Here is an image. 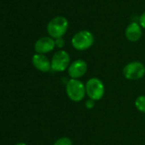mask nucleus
I'll return each mask as SVG.
<instances>
[{"mask_svg": "<svg viewBox=\"0 0 145 145\" xmlns=\"http://www.w3.org/2000/svg\"><path fill=\"white\" fill-rule=\"evenodd\" d=\"M69 26L68 20L64 16H56L51 19L47 25V32L54 39L62 37L68 31Z\"/></svg>", "mask_w": 145, "mask_h": 145, "instance_id": "f257e3e1", "label": "nucleus"}, {"mask_svg": "<svg viewBox=\"0 0 145 145\" xmlns=\"http://www.w3.org/2000/svg\"><path fill=\"white\" fill-rule=\"evenodd\" d=\"M95 42L94 35L87 30H82L75 33L71 40L73 48L79 51H85L90 48Z\"/></svg>", "mask_w": 145, "mask_h": 145, "instance_id": "f03ea898", "label": "nucleus"}, {"mask_svg": "<svg viewBox=\"0 0 145 145\" xmlns=\"http://www.w3.org/2000/svg\"><path fill=\"white\" fill-rule=\"evenodd\" d=\"M66 92L68 98L74 102L81 101L86 93L85 86L83 84V82L78 79L73 78L68 82L66 86Z\"/></svg>", "mask_w": 145, "mask_h": 145, "instance_id": "7ed1b4c3", "label": "nucleus"}, {"mask_svg": "<svg viewBox=\"0 0 145 145\" xmlns=\"http://www.w3.org/2000/svg\"><path fill=\"white\" fill-rule=\"evenodd\" d=\"M85 90L88 97L95 101L100 100L105 93V88L103 82L97 77H92L87 81Z\"/></svg>", "mask_w": 145, "mask_h": 145, "instance_id": "20e7f679", "label": "nucleus"}, {"mask_svg": "<svg viewBox=\"0 0 145 145\" xmlns=\"http://www.w3.org/2000/svg\"><path fill=\"white\" fill-rule=\"evenodd\" d=\"M123 75L128 80H139L145 75L144 65L139 61L130 62L123 68Z\"/></svg>", "mask_w": 145, "mask_h": 145, "instance_id": "39448f33", "label": "nucleus"}, {"mask_svg": "<svg viewBox=\"0 0 145 145\" xmlns=\"http://www.w3.org/2000/svg\"><path fill=\"white\" fill-rule=\"evenodd\" d=\"M50 63L52 71L56 72L64 71L70 65L69 54L65 50H59L53 55Z\"/></svg>", "mask_w": 145, "mask_h": 145, "instance_id": "423d86ee", "label": "nucleus"}, {"mask_svg": "<svg viewBox=\"0 0 145 145\" xmlns=\"http://www.w3.org/2000/svg\"><path fill=\"white\" fill-rule=\"evenodd\" d=\"M88 69L87 63L83 59H76L68 68V75L73 79H79L83 76Z\"/></svg>", "mask_w": 145, "mask_h": 145, "instance_id": "0eeeda50", "label": "nucleus"}, {"mask_svg": "<svg viewBox=\"0 0 145 145\" xmlns=\"http://www.w3.org/2000/svg\"><path fill=\"white\" fill-rule=\"evenodd\" d=\"M56 47L55 39L50 37H43L37 40L34 44V49L37 54H44L51 52Z\"/></svg>", "mask_w": 145, "mask_h": 145, "instance_id": "6e6552de", "label": "nucleus"}, {"mask_svg": "<svg viewBox=\"0 0 145 145\" xmlns=\"http://www.w3.org/2000/svg\"><path fill=\"white\" fill-rule=\"evenodd\" d=\"M142 27L139 25L138 22H132L130 23L125 31V35L128 41L132 42H136L140 40V38L142 37V34H143V31H142Z\"/></svg>", "mask_w": 145, "mask_h": 145, "instance_id": "1a4fd4ad", "label": "nucleus"}, {"mask_svg": "<svg viewBox=\"0 0 145 145\" xmlns=\"http://www.w3.org/2000/svg\"><path fill=\"white\" fill-rule=\"evenodd\" d=\"M32 65L33 66L42 72H48L51 69V63L49 59L41 54H36L32 56Z\"/></svg>", "mask_w": 145, "mask_h": 145, "instance_id": "9d476101", "label": "nucleus"}, {"mask_svg": "<svg viewBox=\"0 0 145 145\" xmlns=\"http://www.w3.org/2000/svg\"><path fill=\"white\" fill-rule=\"evenodd\" d=\"M136 108L142 113H145V96L142 95L137 98L135 100Z\"/></svg>", "mask_w": 145, "mask_h": 145, "instance_id": "9b49d317", "label": "nucleus"}, {"mask_svg": "<svg viewBox=\"0 0 145 145\" xmlns=\"http://www.w3.org/2000/svg\"><path fill=\"white\" fill-rule=\"evenodd\" d=\"M53 145H73V142L70 138L67 137H63L58 138Z\"/></svg>", "mask_w": 145, "mask_h": 145, "instance_id": "f8f14e48", "label": "nucleus"}, {"mask_svg": "<svg viewBox=\"0 0 145 145\" xmlns=\"http://www.w3.org/2000/svg\"><path fill=\"white\" fill-rule=\"evenodd\" d=\"M55 42H56V46L59 48H62L64 47L65 45V41L62 37L61 38H57V39H55Z\"/></svg>", "mask_w": 145, "mask_h": 145, "instance_id": "ddd939ff", "label": "nucleus"}, {"mask_svg": "<svg viewBox=\"0 0 145 145\" xmlns=\"http://www.w3.org/2000/svg\"><path fill=\"white\" fill-rule=\"evenodd\" d=\"M85 107L87 109H92L95 107V100L91 99H89L86 102H85Z\"/></svg>", "mask_w": 145, "mask_h": 145, "instance_id": "4468645a", "label": "nucleus"}, {"mask_svg": "<svg viewBox=\"0 0 145 145\" xmlns=\"http://www.w3.org/2000/svg\"><path fill=\"white\" fill-rule=\"evenodd\" d=\"M138 23L142 28L145 29V11L144 13H142V14L140 15L139 20H138Z\"/></svg>", "mask_w": 145, "mask_h": 145, "instance_id": "2eb2a0df", "label": "nucleus"}, {"mask_svg": "<svg viewBox=\"0 0 145 145\" xmlns=\"http://www.w3.org/2000/svg\"><path fill=\"white\" fill-rule=\"evenodd\" d=\"M15 145H27V144H24V143H19V144H15Z\"/></svg>", "mask_w": 145, "mask_h": 145, "instance_id": "dca6fc26", "label": "nucleus"}]
</instances>
